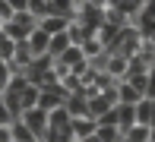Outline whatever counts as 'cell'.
Here are the masks:
<instances>
[{"instance_id":"obj_1","label":"cell","mask_w":155,"mask_h":142,"mask_svg":"<svg viewBox=\"0 0 155 142\" xmlns=\"http://www.w3.org/2000/svg\"><path fill=\"white\" fill-rule=\"evenodd\" d=\"M130 25L136 28V35L143 41H155V13H152V3H146L136 16L130 19Z\"/></svg>"},{"instance_id":"obj_2","label":"cell","mask_w":155,"mask_h":142,"mask_svg":"<svg viewBox=\"0 0 155 142\" xmlns=\"http://www.w3.org/2000/svg\"><path fill=\"white\" fill-rule=\"evenodd\" d=\"M19 120H22L25 126L35 133V139H45V130H48V111H41V108H25L22 114H19Z\"/></svg>"},{"instance_id":"obj_3","label":"cell","mask_w":155,"mask_h":142,"mask_svg":"<svg viewBox=\"0 0 155 142\" xmlns=\"http://www.w3.org/2000/svg\"><path fill=\"white\" fill-rule=\"evenodd\" d=\"M101 69H104V73H108L114 82H120V79H127L130 60H127V57H120V54H104V57H101Z\"/></svg>"},{"instance_id":"obj_4","label":"cell","mask_w":155,"mask_h":142,"mask_svg":"<svg viewBox=\"0 0 155 142\" xmlns=\"http://www.w3.org/2000/svg\"><path fill=\"white\" fill-rule=\"evenodd\" d=\"M133 123H146V126H155V98L146 95L133 104Z\"/></svg>"},{"instance_id":"obj_5","label":"cell","mask_w":155,"mask_h":142,"mask_svg":"<svg viewBox=\"0 0 155 142\" xmlns=\"http://www.w3.org/2000/svg\"><path fill=\"white\" fill-rule=\"evenodd\" d=\"M155 139V126H146V123H133L120 133V142H152Z\"/></svg>"},{"instance_id":"obj_6","label":"cell","mask_w":155,"mask_h":142,"mask_svg":"<svg viewBox=\"0 0 155 142\" xmlns=\"http://www.w3.org/2000/svg\"><path fill=\"white\" fill-rule=\"evenodd\" d=\"M127 82L139 92V95H152V73L149 69H127Z\"/></svg>"},{"instance_id":"obj_7","label":"cell","mask_w":155,"mask_h":142,"mask_svg":"<svg viewBox=\"0 0 155 142\" xmlns=\"http://www.w3.org/2000/svg\"><path fill=\"white\" fill-rule=\"evenodd\" d=\"M48 41H51V35H45L38 25L29 32V38H25V44H29V51L32 57H41V54H48Z\"/></svg>"},{"instance_id":"obj_8","label":"cell","mask_w":155,"mask_h":142,"mask_svg":"<svg viewBox=\"0 0 155 142\" xmlns=\"http://www.w3.org/2000/svg\"><path fill=\"white\" fill-rule=\"evenodd\" d=\"M95 120L92 117H70V133H73V139H86L95 133Z\"/></svg>"},{"instance_id":"obj_9","label":"cell","mask_w":155,"mask_h":142,"mask_svg":"<svg viewBox=\"0 0 155 142\" xmlns=\"http://www.w3.org/2000/svg\"><path fill=\"white\" fill-rule=\"evenodd\" d=\"M67 22H70L67 16H57V13H51V16L38 19V28H41L45 35H60L63 28H67Z\"/></svg>"},{"instance_id":"obj_10","label":"cell","mask_w":155,"mask_h":142,"mask_svg":"<svg viewBox=\"0 0 155 142\" xmlns=\"http://www.w3.org/2000/svg\"><path fill=\"white\" fill-rule=\"evenodd\" d=\"M114 92H117V104H136L139 98H143V95H139V92L133 89V85L127 82V79H120V82H117V85H114Z\"/></svg>"},{"instance_id":"obj_11","label":"cell","mask_w":155,"mask_h":142,"mask_svg":"<svg viewBox=\"0 0 155 142\" xmlns=\"http://www.w3.org/2000/svg\"><path fill=\"white\" fill-rule=\"evenodd\" d=\"M70 126V114L63 104H57L54 111H48V130H67Z\"/></svg>"},{"instance_id":"obj_12","label":"cell","mask_w":155,"mask_h":142,"mask_svg":"<svg viewBox=\"0 0 155 142\" xmlns=\"http://www.w3.org/2000/svg\"><path fill=\"white\" fill-rule=\"evenodd\" d=\"M10 136H13V142H38V139H35V133H32L19 117L10 120Z\"/></svg>"},{"instance_id":"obj_13","label":"cell","mask_w":155,"mask_h":142,"mask_svg":"<svg viewBox=\"0 0 155 142\" xmlns=\"http://www.w3.org/2000/svg\"><path fill=\"white\" fill-rule=\"evenodd\" d=\"M63 108H67L70 117H86V98H82V92L67 95V98H63Z\"/></svg>"},{"instance_id":"obj_14","label":"cell","mask_w":155,"mask_h":142,"mask_svg":"<svg viewBox=\"0 0 155 142\" xmlns=\"http://www.w3.org/2000/svg\"><path fill=\"white\" fill-rule=\"evenodd\" d=\"M79 51H82V57H86L89 63H92V60H98V57H104V47L98 44L95 38H86V41L79 44Z\"/></svg>"},{"instance_id":"obj_15","label":"cell","mask_w":155,"mask_h":142,"mask_svg":"<svg viewBox=\"0 0 155 142\" xmlns=\"http://www.w3.org/2000/svg\"><path fill=\"white\" fill-rule=\"evenodd\" d=\"M38 92H41L38 85L29 82V85H25V89L16 95V98H19V108H22V111H25V108H35V101H38Z\"/></svg>"},{"instance_id":"obj_16","label":"cell","mask_w":155,"mask_h":142,"mask_svg":"<svg viewBox=\"0 0 155 142\" xmlns=\"http://www.w3.org/2000/svg\"><path fill=\"white\" fill-rule=\"evenodd\" d=\"M67 47H70V38H67V32H60V35H51V41H48V54H51V57L63 54Z\"/></svg>"},{"instance_id":"obj_17","label":"cell","mask_w":155,"mask_h":142,"mask_svg":"<svg viewBox=\"0 0 155 142\" xmlns=\"http://www.w3.org/2000/svg\"><path fill=\"white\" fill-rule=\"evenodd\" d=\"M25 13H32L35 16V22H38V19H45V16H51V3H45V0H29V6H25Z\"/></svg>"},{"instance_id":"obj_18","label":"cell","mask_w":155,"mask_h":142,"mask_svg":"<svg viewBox=\"0 0 155 142\" xmlns=\"http://www.w3.org/2000/svg\"><path fill=\"white\" fill-rule=\"evenodd\" d=\"M133 126V104H117V130H127Z\"/></svg>"},{"instance_id":"obj_19","label":"cell","mask_w":155,"mask_h":142,"mask_svg":"<svg viewBox=\"0 0 155 142\" xmlns=\"http://www.w3.org/2000/svg\"><path fill=\"white\" fill-rule=\"evenodd\" d=\"M51 10L57 13V16H67V19H73V10H76V0H51Z\"/></svg>"},{"instance_id":"obj_20","label":"cell","mask_w":155,"mask_h":142,"mask_svg":"<svg viewBox=\"0 0 155 142\" xmlns=\"http://www.w3.org/2000/svg\"><path fill=\"white\" fill-rule=\"evenodd\" d=\"M95 136L101 142H120V130L117 126H95Z\"/></svg>"},{"instance_id":"obj_21","label":"cell","mask_w":155,"mask_h":142,"mask_svg":"<svg viewBox=\"0 0 155 142\" xmlns=\"http://www.w3.org/2000/svg\"><path fill=\"white\" fill-rule=\"evenodd\" d=\"M92 85H95V92H104V89H111V85H117L114 79H111L104 69H95V76H92Z\"/></svg>"},{"instance_id":"obj_22","label":"cell","mask_w":155,"mask_h":142,"mask_svg":"<svg viewBox=\"0 0 155 142\" xmlns=\"http://www.w3.org/2000/svg\"><path fill=\"white\" fill-rule=\"evenodd\" d=\"M25 85H29V79H25V73H13V76H10V82H6V89H3V92H16V95H19V92H22Z\"/></svg>"},{"instance_id":"obj_23","label":"cell","mask_w":155,"mask_h":142,"mask_svg":"<svg viewBox=\"0 0 155 142\" xmlns=\"http://www.w3.org/2000/svg\"><path fill=\"white\" fill-rule=\"evenodd\" d=\"M13 51H16V41H10V38L0 35V63H10L13 60Z\"/></svg>"},{"instance_id":"obj_24","label":"cell","mask_w":155,"mask_h":142,"mask_svg":"<svg viewBox=\"0 0 155 142\" xmlns=\"http://www.w3.org/2000/svg\"><path fill=\"white\" fill-rule=\"evenodd\" d=\"M95 123L98 126H117V108H111V111H104L101 117H95Z\"/></svg>"},{"instance_id":"obj_25","label":"cell","mask_w":155,"mask_h":142,"mask_svg":"<svg viewBox=\"0 0 155 142\" xmlns=\"http://www.w3.org/2000/svg\"><path fill=\"white\" fill-rule=\"evenodd\" d=\"M6 6H10L13 13H25V6H29V0H6Z\"/></svg>"},{"instance_id":"obj_26","label":"cell","mask_w":155,"mask_h":142,"mask_svg":"<svg viewBox=\"0 0 155 142\" xmlns=\"http://www.w3.org/2000/svg\"><path fill=\"white\" fill-rule=\"evenodd\" d=\"M13 19V10L6 6V0H0V22H10Z\"/></svg>"},{"instance_id":"obj_27","label":"cell","mask_w":155,"mask_h":142,"mask_svg":"<svg viewBox=\"0 0 155 142\" xmlns=\"http://www.w3.org/2000/svg\"><path fill=\"white\" fill-rule=\"evenodd\" d=\"M10 120H16V117H13V114L6 111V104H3V101H0V126H6Z\"/></svg>"},{"instance_id":"obj_28","label":"cell","mask_w":155,"mask_h":142,"mask_svg":"<svg viewBox=\"0 0 155 142\" xmlns=\"http://www.w3.org/2000/svg\"><path fill=\"white\" fill-rule=\"evenodd\" d=\"M0 142H13V136H10V123L0 126Z\"/></svg>"},{"instance_id":"obj_29","label":"cell","mask_w":155,"mask_h":142,"mask_svg":"<svg viewBox=\"0 0 155 142\" xmlns=\"http://www.w3.org/2000/svg\"><path fill=\"white\" fill-rule=\"evenodd\" d=\"M79 142H101V139H98L95 133H92V136H86V139H79Z\"/></svg>"},{"instance_id":"obj_30","label":"cell","mask_w":155,"mask_h":142,"mask_svg":"<svg viewBox=\"0 0 155 142\" xmlns=\"http://www.w3.org/2000/svg\"><path fill=\"white\" fill-rule=\"evenodd\" d=\"M67 142H79V139H67Z\"/></svg>"},{"instance_id":"obj_31","label":"cell","mask_w":155,"mask_h":142,"mask_svg":"<svg viewBox=\"0 0 155 142\" xmlns=\"http://www.w3.org/2000/svg\"><path fill=\"white\" fill-rule=\"evenodd\" d=\"M45 3H51V0H45Z\"/></svg>"},{"instance_id":"obj_32","label":"cell","mask_w":155,"mask_h":142,"mask_svg":"<svg viewBox=\"0 0 155 142\" xmlns=\"http://www.w3.org/2000/svg\"><path fill=\"white\" fill-rule=\"evenodd\" d=\"M41 142H45V139H41Z\"/></svg>"}]
</instances>
